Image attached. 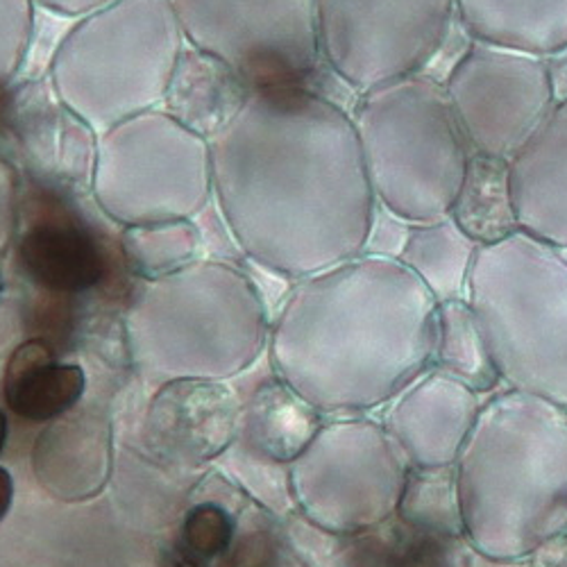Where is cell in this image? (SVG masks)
Listing matches in <instances>:
<instances>
[{
  "label": "cell",
  "mask_w": 567,
  "mask_h": 567,
  "mask_svg": "<svg viewBox=\"0 0 567 567\" xmlns=\"http://www.w3.org/2000/svg\"><path fill=\"white\" fill-rule=\"evenodd\" d=\"M200 231L192 218L130 225L123 234V252L148 279L194 264Z\"/></svg>",
  "instance_id": "22"
},
{
  "label": "cell",
  "mask_w": 567,
  "mask_h": 567,
  "mask_svg": "<svg viewBox=\"0 0 567 567\" xmlns=\"http://www.w3.org/2000/svg\"><path fill=\"white\" fill-rule=\"evenodd\" d=\"M443 84L470 151L513 159L556 105L547 60L470 39Z\"/></svg>",
  "instance_id": "11"
},
{
  "label": "cell",
  "mask_w": 567,
  "mask_h": 567,
  "mask_svg": "<svg viewBox=\"0 0 567 567\" xmlns=\"http://www.w3.org/2000/svg\"><path fill=\"white\" fill-rule=\"evenodd\" d=\"M439 302L393 257L359 255L302 277L277 320L281 368L322 409L395 400L436 357Z\"/></svg>",
  "instance_id": "2"
},
{
  "label": "cell",
  "mask_w": 567,
  "mask_h": 567,
  "mask_svg": "<svg viewBox=\"0 0 567 567\" xmlns=\"http://www.w3.org/2000/svg\"><path fill=\"white\" fill-rule=\"evenodd\" d=\"M89 186L125 227L194 220L214 196L212 144L164 107L144 112L99 134Z\"/></svg>",
  "instance_id": "8"
},
{
  "label": "cell",
  "mask_w": 567,
  "mask_h": 567,
  "mask_svg": "<svg viewBox=\"0 0 567 567\" xmlns=\"http://www.w3.org/2000/svg\"><path fill=\"white\" fill-rule=\"evenodd\" d=\"M458 25L456 0H318L322 62L357 96L427 73Z\"/></svg>",
  "instance_id": "9"
},
{
  "label": "cell",
  "mask_w": 567,
  "mask_h": 567,
  "mask_svg": "<svg viewBox=\"0 0 567 567\" xmlns=\"http://www.w3.org/2000/svg\"><path fill=\"white\" fill-rule=\"evenodd\" d=\"M23 272L37 287L73 296L84 293L105 279L107 255L84 225L69 216L34 220L19 239Z\"/></svg>",
  "instance_id": "15"
},
{
  "label": "cell",
  "mask_w": 567,
  "mask_h": 567,
  "mask_svg": "<svg viewBox=\"0 0 567 567\" xmlns=\"http://www.w3.org/2000/svg\"><path fill=\"white\" fill-rule=\"evenodd\" d=\"M6 443H8V417L3 411H0V454H3Z\"/></svg>",
  "instance_id": "30"
},
{
  "label": "cell",
  "mask_w": 567,
  "mask_h": 567,
  "mask_svg": "<svg viewBox=\"0 0 567 567\" xmlns=\"http://www.w3.org/2000/svg\"><path fill=\"white\" fill-rule=\"evenodd\" d=\"M0 291H3V284H0Z\"/></svg>",
  "instance_id": "31"
},
{
  "label": "cell",
  "mask_w": 567,
  "mask_h": 567,
  "mask_svg": "<svg viewBox=\"0 0 567 567\" xmlns=\"http://www.w3.org/2000/svg\"><path fill=\"white\" fill-rule=\"evenodd\" d=\"M14 499V482L6 467H0V519H3Z\"/></svg>",
  "instance_id": "29"
},
{
  "label": "cell",
  "mask_w": 567,
  "mask_h": 567,
  "mask_svg": "<svg viewBox=\"0 0 567 567\" xmlns=\"http://www.w3.org/2000/svg\"><path fill=\"white\" fill-rule=\"evenodd\" d=\"M465 298L499 382L567 413V252L523 229L482 246Z\"/></svg>",
  "instance_id": "4"
},
{
  "label": "cell",
  "mask_w": 567,
  "mask_h": 567,
  "mask_svg": "<svg viewBox=\"0 0 567 567\" xmlns=\"http://www.w3.org/2000/svg\"><path fill=\"white\" fill-rule=\"evenodd\" d=\"M386 432L411 467H452L484 406L482 393L432 368L391 400Z\"/></svg>",
  "instance_id": "13"
},
{
  "label": "cell",
  "mask_w": 567,
  "mask_h": 567,
  "mask_svg": "<svg viewBox=\"0 0 567 567\" xmlns=\"http://www.w3.org/2000/svg\"><path fill=\"white\" fill-rule=\"evenodd\" d=\"M547 60V69H549V78H551V86H554V96L556 103L558 101H567V49L545 58Z\"/></svg>",
  "instance_id": "28"
},
{
  "label": "cell",
  "mask_w": 567,
  "mask_h": 567,
  "mask_svg": "<svg viewBox=\"0 0 567 567\" xmlns=\"http://www.w3.org/2000/svg\"><path fill=\"white\" fill-rule=\"evenodd\" d=\"M231 534L234 525L229 515L214 504H203L186 515L182 543L192 558L212 560L229 547Z\"/></svg>",
  "instance_id": "25"
},
{
  "label": "cell",
  "mask_w": 567,
  "mask_h": 567,
  "mask_svg": "<svg viewBox=\"0 0 567 567\" xmlns=\"http://www.w3.org/2000/svg\"><path fill=\"white\" fill-rule=\"evenodd\" d=\"M37 0H0V96L19 78L34 41Z\"/></svg>",
  "instance_id": "24"
},
{
  "label": "cell",
  "mask_w": 567,
  "mask_h": 567,
  "mask_svg": "<svg viewBox=\"0 0 567 567\" xmlns=\"http://www.w3.org/2000/svg\"><path fill=\"white\" fill-rule=\"evenodd\" d=\"M398 511L420 529L463 534L454 467L417 470V475H409Z\"/></svg>",
  "instance_id": "23"
},
{
  "label": "cell",
  "mask_w": 567,
  "mask_h": 567,
  "mask_svg": "<svg viewBox=\"0 0 567 567\" xmlns=\"http://www.w3.org/2000/svg\"><path fill=\"white\" fill-rule=\"evenodd\" d=\"M480 248L475 239H470L450 216H445L411 225L400 261L441 305L467 296L470 272Z\"/></svg>",
  "instance_id": "19"
},
{
  "label": "cell",
  "mask_w": 567,
  "mask_h": 567,
  "mask_svg": "<svg viewBox=\"0 0 567 567\" xmlns=\"http://www.w3.org/2000/svg\"><path fill=\"white\" fill-rule=\"evenodd\" d=\"M248 93L250 86L229 66L186 43L164 110L212 138L241 110Z\"/></svg>",
  "instance_id": "17"
},
{
  "label": "cell",
  "mask_w": 567,
  "mask_h": 567,
  "mask_svg": "<svg viewBox=\"0 0 567 567\" xmlns=\"http://www.w3.org/2000/svg\"><path fill=\"white\" fill-rule=\"evenodd\" d=\"M350 114L377 205L413 225L450 216L472 151L443 80L415 73L374 86Z\"/></svg>",
  "instance_id": "6"
},
{
  "label": "cell",
  "mask_w": 567,
  "mask_h": 567,
  "mask_svg": "<svg viewBox=\"0 0 567 567\" xmlns=\"http://www.w3.org/2000/svg\"><path fill=\"white\" fill-rule=\"evenodd\" d=\"M114 0H37V6L45 12H51L55 17L64 19H82L93 12H99L107 6H112Z\"/></svg>",
  "instance_id": "27"
},
{
  "label": "cell",
  "mask_w": 567,
  "mask_h": 567,
  "mask_svg": "<svg viewBox=\"0 0 567 567\" xmlns=\"http://www.w3.org/2000/svg\"><path fill=\"white\" fill-rule=\"evenodd\" d=\"M463 536L488 560H523L567 532V413L529 393L484 402L454 461Z\"/></svg>",
  "instance_id": "3"
},
{
  "label": "cell",
  "mask_w": 567,
  "mask_h": 567,
  "mask_svg": "<svg viewBox=\"0 0 567 567\" xmlns=\"http://www.w3.org/2000/svg\"><path fill=\"white\" fill-rule=\"evenodd\" d=\"M519 229L567 252V101L508 162Z\"/></svg>",
  "instance_id": "14"
},
{
  "label": "cell",
  "mask_w": 567,
  "mask_h": 567,
  "mask_svg": "<svg viewBox=\"0 0 567 567\" xmlns=\"http://www.w3.org/2000/svg\"><path fill=\"white\" fill-rule=\"evenodd\" d=\"M450 218L480 246H493L519 231L508 159L472 153Z\"/></svg>",
  "instance_id": "20"
},
{
  "label": "cell",
  "mask_w": 567,
  "mask_h": 567,
  "mask_svg": "<svg viewBox=\"0 0 567 567\" xmlns=\"http://www.w3.org/2000/svg\"><path fill=\"white\" fill-rule=\"evenodd\" d=\"M19 223V179L8 159L0 157V252L8 248Z\"/></svg>",
  "instance_id": "26"
},
{
  "label": "cell",
  "mask_w": 567,
  "mask_h": 567,
  "mask_svg": "<svg viewBox=\"0 0 567 567\" xmlns=\"http://www.w3.org/2000/svg\"><path fill=\"white\" fill-rule=\"evenodd\" d=\"M434 365L477 393H488L499 384V374L467 298L439 305Z\"/></svg>",
  "instance_id": "21"
},
{
  "label": "cell",
  "mask_w": 567,
  "mask_h": 567,
  "mask_svg": "<svg viewBox=\"0 0 567 567\" xmlns=\"http://www.w3.org/2000/svg\"><path fill=\"white\" fill-rule=\"evenodd\" d=\"M472 39L549 58L567 49V0H456Z\"/></svg>",
  "instance_id": "16"
},
{
  "label": "cell",
  "mask_w": 567,
  "mask_h": 567,
  "mask_svg": "<svg viewBox=\"0 0 567 567\" xmlns=\"http://www.w3.org/2000/svg\"><path fill=\"white\" fill-rule=\"evenodd\" d=\"M411 463L374 422H339L311 441L302 488L311 515L334 532H361L400 508Z\"/></svg>",
  "instance_id": "12"
},
{
  "label": "cell",
  "mask_w": 567,
  "mask_h": 567,
  "mask_svg": "<svg viewBox=\"0 0 567 567\" xmlns=\"http://www.w3.org/2000/svg\"><path fill=\"white\" fill-rule=\"evenodd\" d=\"M192 49L250 89L311 86L320 71L318 0H173Z\"/></svg>",
  "instance_id": "10"
},
{
  "label": "cell",
  "mask_w": 567,
  "mask_h": 567,
  "mask_svg": "<svg viewBox=\"0 0 567 567\" xmlns=\"http://www.w3.org/2000/svg\"><path fill=\"white\" fill-rule=\"evenodd\" d=\"M80 365L58 363L53 348L28 341L12 354L6 370V402L23 420L51 422L71 411L84 395Z\"/></svg>",
  "instance_id": "18"
},
{
  "label": "cell",
  "mask_w": 567,
  "mask_h": 567,
  "mask_svg": "<svg viewBox=\"0 0 567 567\" xmlns=\"http://www.w3.org/2000/svg\"><path fill=\"white\" fill-rule=\"evenodd\" d=\"M209 144L214 198L255 261L302 279L365 252L380 205L343 105L313 86L250 89Z\"/></svg>",
  "instance_id": "1"
},
{
  "label": "cell",
  "mask_w": 567,
  "mask_h": 567,
  "mask_svg": "<svg viewBox=\"0 0 567 567\" xmlns=\"http://www.w3.org/2000/svg\"><path fill=\"white\" fill-rule=\"evenodd\" d=\"M136 352L177 365H234L250 359L266 316L250 279L218 261H194L148 279L130 305Z\"/></svg>",
  "instance_id": "7"
},
{
  "label": "cell",
  "mask_w": 567,
  "mask_h": 567,
  "mask_svg": "<svg viewBox=\"0 0 567 567\" xmlns=\"http://www.w3.org/2000/svg\"><path fill=\"white\" fill-rule=\"evenodd\" d=\"M184 49L173 0H114L62 37L49 82L73 116L103 134L164 107Z\"/></svg>",
  "instance_id": "5"
}]
</instances>
